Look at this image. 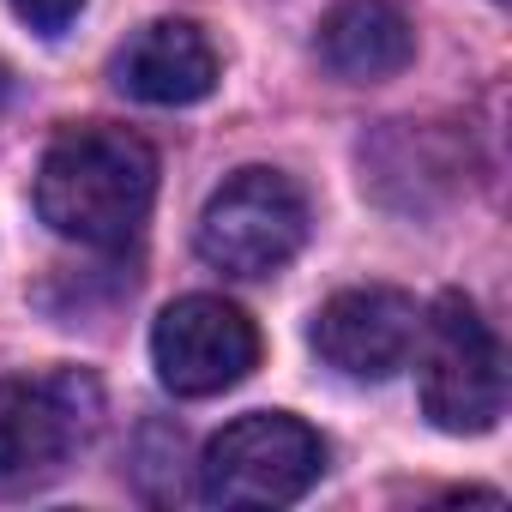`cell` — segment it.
<instances>
[{
	"label": "cell",
	"mask_w": 512,
	"mask_h": 512,
	"mask_svg": "<svg viewBox=\"0 0 512 512\" xmlns=\"http://www.w3.org/2000/svg\"><path fill=\"white\" fill-rule=\"evenodd\" d=\"M157 199V151L127 127H67L37 163V217L79 247L121 253L145 235Z\"/></svg>",
	"instance_id": "cell-1"
},
{
	"label": "cell",
	"mask_w": 512,
	"mask_h": 512,
	"mask_svg": "<svg viewBox=\"0 0 512 512\" xmlns=\"http://www.w3.org/2000/svg\"><path fill=\"white\" fill-rule=\"evenodd\" d=\"M103 428V386L85 368L0 380V500L37 494L73 470Z\"/></svg>",
	"instance_id": "cell-2"
},
{
	"label": "cell",
	"mask_w": 512,
	"mask_h": 512,
	"mask_svg": "<svg viewBox=\"0 0 512 512\" xmlns=\"http://www.w3.org/2000/svg\"><path fill=\"white\" fill-rule=\"evenodd\" d=\"M416 392L440 434H488L506 410V356L494 326L458 290L422 314L416 332Z\"/></svg>",
	"instance_id": "cell-3"
},
{
	"label": "cell",
	"mask_w": 512,
	"mask_h": 512,
	"mask_svg": "<svg viewBox=\"0 0 512 512\" xmlns=\"http://www.w3.org/2000/svg\"><path fill=\"white\" fill-rule=\"evenodd\" d=\"M326 470V446L302 416L284 410H253L235 416L199 458V494L211 506L260 512V506H290L302 500Z\"/></svg>",
	"instance_id": "cell-4"
},
{
	"label": "cell",
	"mask_w": 512,
	"mask_h": 512,
	"mask_svg": "<svg viewBox=\"0 0 512 512\" xmlns=\"http://www.w3.org/2000/svg\"><path fill=\"white\" fill-rule=\"evenodd\" d=\"M199 260L229 278H272L308 241V199L284 169H235L199 211Z\"/></svg>",
	"instance_id": "cell-5"
},
{
	"label": "cell",
	"mask_w": 512,
	"mask_h": 512,
	"mask_svg": "<svg viewBox=\"0 0 512 512\" xmlns=\"http://www.w3.org/2000/svg\"><path fill=\"white\" fill-rule=\"evenodd\" d=\"M151 362L175 398H217L253 374L260 332L223 296H181L151 326Z\"/></svg>",
	"instance_id": "cell-6"
},
{
	"label": "cell",
	"mask_w": 512,
	"mask_h": 512,
	"mask_svg": "<svg viewBox=\"0 0 512 512\" xmlns=\"http://www.w3.org/2000/svg\"><path fill=\"white\" fill-rule=\"evenodd\" d=\"M416 332H422V314L392 284L338 290V296L320 302V314L308 326L320 362L338 368V374H350V380H392L410 362Z\"/></svg>",
	"instance_id": "cell-7"
},
{
	"label": "cell",
	"mask_w": 512,
	"mask_h": 512,
	"mask_svg": "<svg viewBox=\"0 0 512 512\" xmlns=\"http://www.w3.org/2000/svg\"><path fill=\"white\" fill-rule=\"evenodd\" d=\"M115 85L151 109H187L217 91V49L187 19H157L115 55Z\"/></svg>",
	"instance_id": "cell-8"
},
{
	"label": "cell",
	"mask_w": 512,
	"mask_h": 512,
	"mask_svg": "<svg viewBox=\"0 0 512 512\" xmlns=\"http://www.w3.org/2000/svg\"><path fill=\"white\" fill-rule=\"evenodd\" d=\"M320 61L350 85H380L416 61V25L398 0H338L320 19Z\"/></svg>",
	"instance_id": "cell-9"
},
{
	"label": "cell",
	"mask_w": 512,
	"mask_h": 512,
	"mask_svg": "<svg viewBox=\"0 0 512 512\" xmlns=\"http://www.w3.org/2000/svg\"><path fill=\"white\" fill-rule=\"evenodd\" d=\"M7 7L31 25V31H43V37H61L79 13H85V0H7Z\"/></svg>",
	"instance_id": "cell-10"
},
{
	"label": "cell",
	"mask_w": 512,
	"mask_h": 512,
	"mask_svg": "<svg viewBox=\"0 0 512 512\" xmlns=\"http://www.w3.org/2000/svg\"><path fill=\"white\" fill-rule=\"evenodd\" d=\"M0 97H7V67H0Z\"/></svg>",
	"instance_id": "cell-11"
}]
</instances>
